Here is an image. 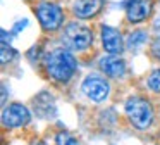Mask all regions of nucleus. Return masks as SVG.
Returning <instances> with one entry per match:
<instances>
[{"instance_id":"f257e3e1","label":"nucleus","mask_w":160,"mask_h":145,"mask_svg":"<svg viewBox=\"0 0 160 145\" xmlns=\"http://www.w3.org/2000/svg\"><path fill=\"white\" fill-rule=\"evenodd\" d=\"M45 64H47L48 74L60 83L69 81L72 78L74 71H76V59L66 48H55V50H52L47 55Z\"/></svg>"},{"instance_id":"f03ea898","label":"nucleus","mask_w":160,"mask_h":145,"mask_svg":"<svg viewBox=\"0 0 160 145\" xmlns=\"http://www.w3.org/2000/svg\"><path fill=\"white\" fill-rule=\"evenodd\" d=\"M126 114H128L129 121L132 126L138 130H146L153 121V107L146 99L141 97H129L126 100Z\"/></svg>"},{"instance_id":"7ed1b4c3","label":"nucleus","mask_w":160,"mask_h":145,"mask_svg":"<svg viewBox=\"0 0 160 145\" xmlns=\"http://www.w3.org/2000/svg\"><path fill=\"white\" fill-rule=\"evenodd\" d=\"M62 41L72 50H84L91 45L93 41V35L91 30L84 24L79 23H69L64 28V35H62Z\"/></svg>"},{"instance_id":"20e7f679","label":"nucleus","mask_w":160,"mask_h":145,"mask_svg":"<svg viewBox=\"0 0 160 145\" xmlns=\"http://www.w3.org/2000/svg\"><path fill=\"white\" fill-rule=\"evenodd\" d=\"M36 16H38V21L42 24L43 30L47 31H55L62 26L64 21V14L62 9H60L57 3L52 2H42L38 7H36Z\"/></svg>"},{"instance_id":"39448f33","label":"nucleus","mask_w":160,"mask_h":145,"mask_svg":"<svg viewBox=\"0 0 160 145\" xmlns=\"http://www.w3.org/2000/svg\"><path fill=\"white\" fill-rule=\"evenodd\" d=\"M31 114L22 104H11L2 110V124L5 128H21L29 123Z\"/></svg>"},{"instance_id":"423d86ee","label":"nucleus","mask_w":160,"mask_h":145,"mask_svg":"<svg viewBox=\"0 0 160 145\" xmlns=\"http://www.w3.org/2000/svg\"><path fill=\"white\" fill-rule=\"evenodd\" d=\"M110 86L102 76H88L83 81V93L93 102H103L108 97Z\"/></svg>"},{"instance_id":"0eeeda50","label":"nucleus","mask_w":160,"mask_h":145,"mask_svg":"<svg viewBox=\"0 0 160 145\" xmlns=\"http://www.w3.org/2000/svg\"><path fill=\"white\" fill-rule=\"evenodd\" d=\"M33 109L43 119H52L57 116V107H55V100L50 93L42 92L33 99Z\"/></svg>"},{"instance_id":"6e6552de","label":"nucleus","mask_w":160,"mask_h":145,"mask_svg":"<svg viewBox=\"0 0 160 145\" xmlns=\"http://www.w3.org/2000/svg\"><path fill=\"white\" fill-rule=\"evenodd\" d=\"M152 0H129L128 7H126V16L131 23H141L152 14Z\"/></svg>"},{"instance_id":"1a4fd4ad","label":"nucleus","mask_w":160,"mask_h":145,"mask_svg":"<svg viewBox=\"0 0 160 145\" xmlns=\"http://www.w3.org/2000/svg\"><path fill=\"white\" fill-rule=\"evenodd\" d=\"M102 43L108 54H121L124 50L122 35L110 26H102Z\"/></svg>"},{"instance_id":"9d476101","label":"nucleus","mask_w":160,"mask_h":145,"mask_svg":"<svg viewBox=\"0 0 160 145\" xmlns=\"http://www.w3.org/2000/svg\"><path fill=\"white\" fill-rule=\"evenodd\" d=\"M103 0H76L72 5V10L79 19H90L100 12Z\"/></svg>"},{"instance_id":"9b49d317","label":"nucleus","mask_w":160,"mask_h":145,"mask_svg":"<svg viewBox=\"0 0 160 145\" xmlns=\"http://www.w3.org/2000/svg\"><path fill=\"white\" fill-rule=\"evenodd\" d=\"M100 69L110 78H121L126 72V62L121 57L115 55H107L100 61Z\"/></svg>"},{"instance_id":"f8f14e48","label":"nucleus","mask_w":160,"mask_h":145,"mask_svg":"<svg viewBox=\"0 0 160 145\" xmlns=\"http://www.w3.org/2000/svg\"><path fill=\"white\" fill-rule=\"evenodd\" d=\"M146 40H148V35L145 33V31H134V33H131L128 36V48L129 50H138L139 47H143V45L146 43Z\"/></svg>"},{"instance_id":"ddd939ff","label":"nucleus","mask_w":160,"mask_h":145,"mask_svg":"<svg viewBox=\"0 0 160 145\" xmlns=\"http://www.w3.org/2000/svg\"><path fill=\"white\" fill-rule=\"evenodd\" d=\"M55 142H57V145H81L79 142H78L71 133H67V131H60L55 137Z\"/></svg>"},{"instance_id":"4468645a","label":"nucleus","mask_w":160,"mask_h":145,"mask_svg":"<svg viewBox=\"0 0 160 145\" xmlns=\"http://www.w3.org/2000/svg\"><path fill=\"white\" fill-rule=\"evenodd\" d=\"M148 88L155 93H160V69H155L148 76Z\"/></svg>"},{"instance_id":"2eb2a0df","label":"nucleus","mask_w":160,"mask_h":145,"mask_svg":"<svg viewBox=\"0 0 160 145\" xmlns=\"http://www.w3.org/2000/svg\"><path fill=\"white\" fill-rule=\"evenodd\" d=\"M12 55H16V52L12 50L11 47H7V45H2V64H5L7 61H11Z\"/></svg>"},{"instance_id":"dca6fc26","label":"nucleus","mask_w":160,"mask_h":145,"mask_svg":"<svg viewBox=\"0 0 160 145\" xmlns=\"http://www.w3.org/2000/svg\"><path fill=\"white\" fill-rule=\"evenodd\" d=\"M152 54L155 55L157 59H160V38H157L155 43L152 45Z\"/></svg>"},{"instance_id":"f3484780","label":"nucleus","mask_w":160,"mask_h":145,"mask_svg":"<svg viewBox=\"0 0 160 145\" xmlns=\"http://www.w3.org/2000/svg\"><path fill=\"white\" fill-rule=\"evenodd\" d=\"M24 26H28V19H22V21H18V23L14 24V28H12V31L14 33H19V31L22 30Z\"/></svg>"},{"instance_id":"a211bd4d","label":"nucleus","mask_w":160,"mask_h":145,"mask_svg":"<svg viewBox=\"0 0 160 145\" xmlns=\"http://www.w3.org/2000/svg\"><path fill=\"white\" fill-rule=\"evenodd\" d=\"M0 35H2V45L11 43V35H7V31H5V30L0 31Z\"/></svg>"},{"instance_id":"6ab92c4d","label":"nucleus","mask_w":160,"mask_h":145,"mask_svg":"<svg viewBox=\"0 0 160 145\" xmlns=\"http://www.w3.org/2000/svg\"><path fill=\"white\" fill-rule=\"evenodd\" d=\"M33 145H47V143H45V142H35Z\"/></svg>"}]
</instances>
